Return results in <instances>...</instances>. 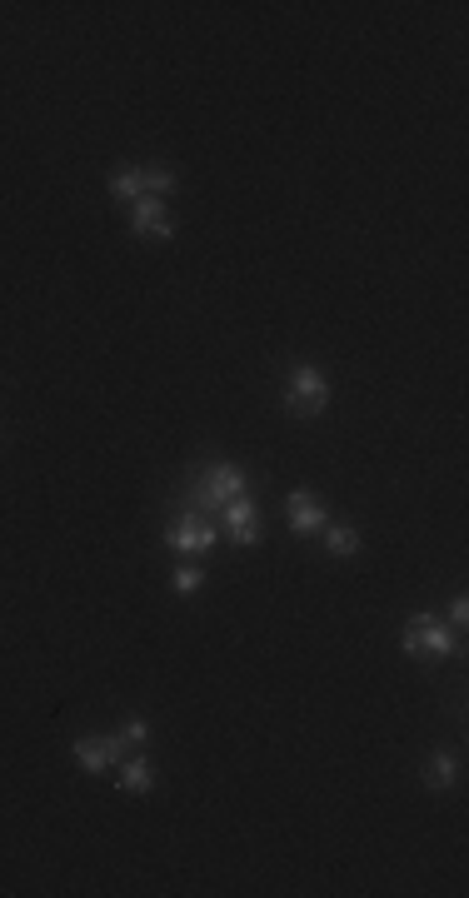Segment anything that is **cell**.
<instances>
[{
	"instance_id": "obj_12",
	"label": "cell",
	"mask_w": 469,
	"mask_h": 898,
	"mask_svg": "<svg viewBox=\"0 0 469 898\" xmlns=\"http://www.w3.org/2000/svg\"><path fill=\"white\" fill-rule=\"evenodd\" d=\"M105 185H110V195H115V200H125V205H135V200L145 195V180H140V165H115Z\"/></svg>"
},
{
	"instance_id": "obj_7",
	"label": "cell",
	"mask_w": 469,
	"mask_h": 898,
	"mask_svg": "<svg viewBox=\"0 0 469 898\" xmlns=\"http://www.w3.org/2000/svg\"><path fill=\"white\" fill-rule=\"evenodd\" d=\"M220 519H225V529L235 534V544H245V549H255L260 544V504H255V494L245 489V494H235L225 509H220Z\"/></svg>"
},
{
	"instance_id": "obj_14",
	"label": "cell",
	"mask_w": 469,
	"mask_h": 898,
	"mask_svg": "<svg viewBox=\"0 0 469 898\" xmlns=\"http://www.w3.org/2000/svg\"><path fill=\"white\" fill-rule=\"evenodd\" d=\"M200 584H205V569H200V564H190V559L175 564V594H195Z\"/></svg>"
},
{
	"instance_id": "obj_5",
	"label": "cell",
	"mask_w": 469,
	"mask_h": 898,
	"mask_svg": "<svg viewBox=\"0 0 469 898\" xmlns=\"http://www.w3.org/2000/svg\"><path fill=\"white\" fill-rule=\"evenodd\" d=\"M125 739L120 734H90V739H75V764L85 769V774H105V769H115L120 759H125Z\"/></svg>"
},
{
	"instance_id": "obj_3",
	"label": "cell",
	"mask_w": 469,
	"mask_h": 898,
	"mask_svg": "<svg viewBox=\"0 0 469 898\" xmlns=\"http://www.w3.org/2000/svg\"><path fill=\"white\" fill-rule=\"evenodd\" d=\"M400 649L420 664H435V659H450L455 654V629L440 619V614H410L405 619V634H400Z\"/></svg>"
},
{
	"instance_id": "obj_15",
	"label": "cell",
	"mask_w": 469,
	"mask_h": 898,
	"mask_svg": "<svg viewBox=\"0 0 469 898\" xmlns=\"http://www.w3.org/2000/svg\"><path fill=\"white\" fill-rule=\"evenodd\" d=\"M120 739H125V744H135V749H140V744H150V724H145V719H140V714H130V719H125V724H120Z\"/></svg>"
},
{
	"instance_id": "obj_1",
	"label": "cell",
	"mask_w": 469,
	"mask_h": 898,
	"mask_svg": "<svg viewBox=\"0 0 469 898\" xmlns=\"http://www.w3.org/2000/svg\"><path fill=\"white\" fill-rule=\"evenodd\" d=\"M285 410H290V420H320L330 410V375L320 365H310V360L290 365V375H285Z\"/></svg>"
},
{
	"instance_id": "obj_9",
	"label": "cell",
	"mask_w": 469,
	"mask_h": 898,
	"mask_svg": "<svg viewBox=\"0 0 469 898\" xmlns=\"http://www.w3.org/2000/svg\"><path fill=\"white\" fill-rule=\"evenodd\" d=\"M455 779H460V759H455L450 749H435V754L425 759V789L445 794V789H455Z\"/></svg>"
},
{
	"instance_id": "obj_8",
	"label": "cell",
	"mask_w": 469,
	"mask_h": 898,
	"mask_svg": "<svg viewBox=\"0 0 469 898\" xmlns=\"http://www.w3.org/2000/svg\"><path fill=\"white\" fill-rule=\"evenodd\" d=\"M285 509H290V534H300V539H315V534L330 524V509H325L310 489H290Z\"/></svg>"
},
{
	"instance_id": "obj_6",
	"label": "cell",
	"mask_w": 469,
	"mask_h": 898,
	"mask_svg": "<svg viewBox=\"0 0 469 898\" xmlns=\"http://www.w3.org/2000/svg\"><path fill=\"white\" fill-rule=\"evenodd\" d=\"M130 230H135L140 240H170V235H175L170 205H165L160 195H140V200L130 205Z\"/></svg>"
},
{
	"instance_id": "obj_10",
	"label": "cell",
	"mask_w": 469,
	"mask_h": 898,
	"mask_svg": "<svg viewBox=\"0 0 469 898\" xmlns=\"http://www.w3.org/2000/svg\"><path fill=\"white\" fill-rule=\"evenodd\" d=\"M320 534H325V549H330L335 559H355V554H360V544H365V539H360V529H355V524H345V519H330Z\"/></svg>"
},
{
	"instance_id": "obj_4",
	"label": "cell",
	"mask_w": 469,
	"mask_h": 898,
	"mask_svg": "<svg viewBox=\"0 0 469 898\" xmlns=\"http://www.w3.org/2000/svg\"><path fill=\"white\" fill-rule=\"evenodd\" d=\"M215 534H220V529L210 524V514H200V509H180L160 539H165L170 549H180V554H205V549L215 544Z\"/></svg>"
},
{
	"instance_id": "obj_11",
	"label": "cell",
	"mask_w": 469,
	"mask_h": 898,
	"mask_svg": "<svg viewBox=\"0 0 469 898\" xmlns=\"http://www.w3.org/2000/svg\"><path fill=\"white\" fill-rule=\"evenodd\" d=\"M115 769H120V789H125V794H150V789H155V764H150L145 754L120 759Z\"/></svg>"
},
{
	"instance_id": "obj_13",
	"label": "cell",
	"mask_w": 469,
	"mask_h": 898,
	"mask_svg": "<svg viewBox=\"0 0 469 898\" xmlns=\"http://www.w3.org/2000/svg\"><path fill=\"white\" fill-rule=\"evenodd\" d=\"M140 180H145V195H170L175 190V170L170 165H140Z\"/></svg>"
},
{
	"instance_id": "obj_2",
	"label": "cell",
	"mask_w": 469,
	"mask_h": 898,
	"mask_svg": "<svg viewBox=\"0 0 469 898\" xmlns=\"http://www.w3.org/2000/svg\"><path fill=\"white\" fill-rule=\"evenodd\" d=\"M250 489V474L240 469V464H210L200 479H195V489L185 494V509H200V514H210V509H225L235 494H245Z\"/></svg>"
},
{
	"instance_id": "obj_16",
	"label": "cell",
	"mask_w": 469,
	"mask_h": 898,
	"mask_svg": "<svg viewBox=\"0 0 469 898\" xmlns=\"http://www.w3.org/2000/svg\"><path fill=\"white\" fill-rule=\"evenodd\" d=\"M465 624H469V599L455 594V599H450V629H465Z\"/></svg>"
}]
</instances>
